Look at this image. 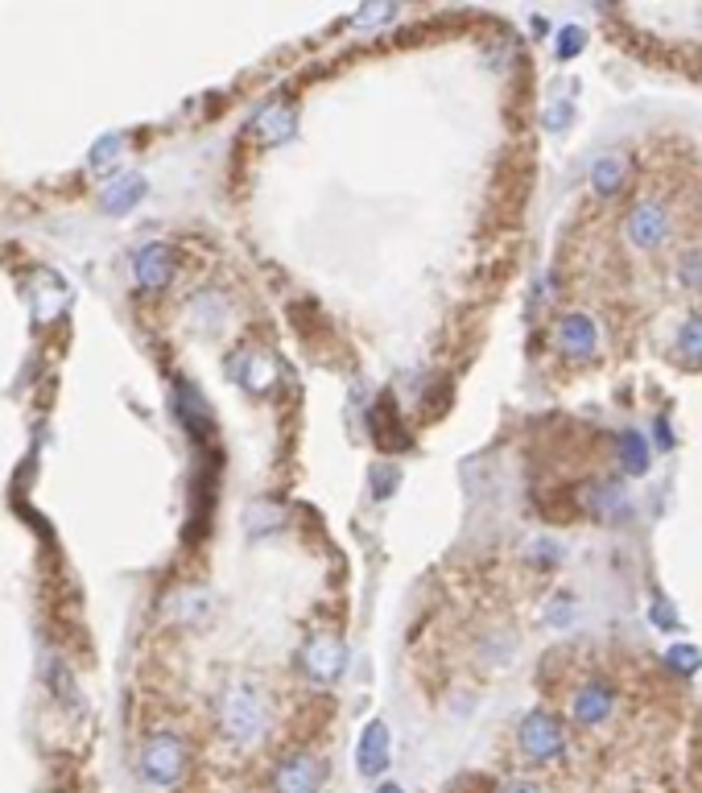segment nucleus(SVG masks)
I'll return each mask as SVG.
<instances>
[{
  "instance_id": "nucleus-1",
  "label": "nucleus",
  "mask_w": 702,
  "mask_h": 793,
  "mask_svg": "<svg viewBox=\"0 0 702 793\" xmlns=\"http://www.w3.org/2000/svg\"><path fill=\"white\" fill-rule=\"evenodd\" d=\"M220 728L231 744H252L268 728V703L252 682H231L220 698Z\"/></svg>"
},
{
  "instance_id": "nucleus-2",
  "label": "nucleus",
  "mask_w": 702,
  "mask_h": 793,
  "mask_svg": "<svg viewBox=\"0 0 702 793\" xmlns=\"http://www.w3.org/2000/svg\"><path fill=\"white\" fill-rule=\"evenodd\" d=\"M516 748L534 765H554L566 756V723L554 710H529L516 728Z\"/></svg>"
},
{
  "instance_id": "nucleus-3",
  "label": "nucleus",
  "mask_w": 702,
  "mask_h": 793,
  "mask_svg": "<svg viewBox=\"0 0 702 793\" xmlns=\"http://www.w3.org/2000/svg\"><path fill=\"white\" fill-rule=\"evenodd\" d=\"M624 240L637 252H657L674 240V211L665 207L661 199H640L637 207L624 215Z\"/></svg>"
},
{
  "instance_id": "nucleus-4",
  "label": "nucleus",
  "mask_w": 702,
  "mask_h": 793,
  "mask_svg": "<svg viewBox=\"0 0 702 793\" xmlns=\"http://www.w3.org/2000/svg\"><path fill=\"white\" fill-rule=\"evenodd\" d=\"M343 662H348V645H343V637L330 632V628H314L306 637V645H302V653H298L302 674H306L310 682H318V687L339 682Z\"/></svg>"
},
{
  "instance_id": "nucleus-5",
  "label": "nucleus",
  "mask_w": 702,
  "mask_h": 793,
  "mask_svg": "<svg viewBox=\"0 0 702 793\" xmlns=\"http://www.w3.org/2000/svg\"><path fill=\"white\" fill-rule=\"evenodd\" d=\"M616 703H619V690L607 682V678H587V682H578L575 694H571V719H575L578 728L587 731H599L603 723H612V715H616Z\"/></svg>"
},
{
  "instance_id": "nucleus-6",
  "label": "nucleus",
  "mask_w": 702,
  "mask_h": 793,
  "mask_svg": "<svg viewBox=\"0 0 702 793\" xmlns=\"http://www.w3.org/2000/svg\"><path fill=\"white\" fill-rule=\"evenodd\" d=\"M327 785V760L318 752H289L273 769V793H323Z\"/></svg>"
},
{
  "instance_id": "nucleus-7",
  "label": "nucleus",
  "mask_w": 702,
  "mask_h": 793,
  "mask_svg": "<svg viewBox=\"0 0 702 793\" xmlns=\"http://www.w3.org/2000/svg\"><path fill=\"white\" fill-rule=\"evenodd\" d=\"M141 772L145 781H153V785H178L186 772V748L178 735H170V731H158V735H149V744L141 752Z\"/></svg>"
},
{
  "instance_id": "nucleus-8",
  "label": "nucleus",
  "mask_w": 702,
  "mask_h": 793,
  "mask_svg": "<svg viewBox=\"0 0 702 793\" xmlns=\"http://www.w3.org/2000/svg\"><path fill=\"white\" fill-rule=\"evenodd\" d=\"M554 343L566 360H591L599 348V323L587 311H566L554 327Z\"/></svg>"
},
{
  "instance_id": "nucleus-9",
  "label": "nucleus",
  "mask_w": 702,
  "mask_h": 793,
  "mask_svg": "<svg viewBox=\"0 0 702 793\" xmlns=\"http://www.w3.org/2000/svg\"><path fill=\"white\" fill-rule=\"evenodd\" d=\"M578 504L591 513V517H599V521H612V517H619L624 513V483L619 480H591L578 488Z\"/></svg>"
},
{
  "instance_id": "nucleus-10",
  "label": "nucleus",
  "mask_w": 702,
  "mask_h": 793,
  "mask_svg": "<svg viewBox=\"0 0 702 793\" xmlns=\"http://www.w3.org/2000/svg\"><path fill=\"white\" fill-rule=\"evenodd\" d=\"M389 728L380 723V719H372L364 735H360V748H355V765L364 777H380V772L389 769Z\"/></svg>"
},
{
  "instance_id": "nucleus-11",
  "label": "nucleus",
  "mask_w": 702,
  "mask_h": 793,
  "mask_svg": "<svg viewBox=\"0 0 702 793\" xmlns=\"http://www.w3.org/2000/svg\"><path fill=\"white\" fill-rule=\"evenodd\" d=\"M628 174H632V166L624 153H599V162L591 166V190L599 199H616L628 182Z\"/></svg>"
},
{
  "instance_id": "nucleus-12",
  "label": "nucleus",
  "mask_w": 702,
  "mask_h": 793,
  "mask_svg": "<svg viewBox=\"0 0 702 793\" xmlns=\"http://www.w3.org/2000/svg\"><path fill=\"white\" fill-rule=\"evenodd\" d=\"M293 128H298V116H293V108L289 104H268L256 121H252V133L265 141V146H281L293 137Z\"/></svg>"
},
{
  "instance_id": "nucleus-13",
  "label": "nucleus",
  "mask_w": 702,
  "mask_h": 793,
  "mask_svg": "<svg viewBox=\"0 0 702 793\" xmlns=\"http://www.w3.org/2000/svg\"><path fill=\"white\" fill-rule=\"evenodd\" d=\"M137 277H141L145 290H162L165 281L174 277V252L165 249V244L141 249V256H137Z\"/></svg>"
},
{
  "instance_id": "nucleus-14",
  "label": "nucleus",
  "mask_w": 702,
  "mask_h": 793,
  "mask_svg": "<svg viewBox=\"0 0 702 793\" xmlns=\"http://www.w3.org/2000/svg\"><path fill=\"white\" fill-rule=\"evenodd\" d=\"M616 463L619 471L632 476V480H640L649 471V442H644L640 430H619L616 435Z\"/></svg>"
},
{
  "instance_id": "nucleus-15",
  "label": "nucleus",
  "mask_w": 702,
  "mask_h": 793,
  "mask_svg": "<svg viewBox=\"0 0 702 793\" xmlns=\"http://www.w3.org/2000/svg\"><path fill=\"white\" fill-rule=\"evenodd\" d=\"M516 657V632L513 628H488L479 641V662L484 666H509Z\"/></svg>"
},
{
  "instance_id": "nucleus-16",
  "label": "nucleus",
  "mask_w": 702,
  "mask_h": 793,
  "mask_svg": "<svg viewBox=\"0 0 702 793\" xmlns=\"http://www.w3.org/2000/svg\"><path fill=\"white\" fill-rule=\"evenodd\" d=\"M240 385H245L248 393H265L268 385H273V360L261 352L240 355Z\"/></svg>"
},
{
  "instance_id": "nucleus-17",
  "label": "nucleus",
  "mask_w": 702,
  "mask_h": 793,
  "mask_svg": "<svg viewBox=\"0 0 702 793\" xmlns=\"http://www.w3.org/2000/svg\"><path fill=\"white\" fill-rule=\"evenodd\" d=\"M674 277H678V286L686 293H702V244H690V249L678 252Z\"/></svg>"
},
{
  "instance_id": "nucleus-18",
  "label": "nucleus",
  "mask_w": 702,
  "mask_h": 793,
  "mask_svg": "<svg viewBox=\"0 0 702 793\" xmlns=\"http://www.w3.org/2000/svg\"><path fill=\"white\" fill-rule=\"evenodd\" d=\"M674 352H678V360H686L690 368H694V364H702V314H690V318L681 323Z\"/></svg>"
},
{
  "instance_id": "nucleus-19",
  "label": "nucleus",
  "mask_w": 702,
  "mask_h": 793,
  "mask_svg": "<svg viewBox=\"0 0 702 793\" xmlns=\"http://www.w3.org/2000/svg\"><path fill=\"white\" fill-rule=\"evenodd\" d=\"M575 616H578V600L571 595V591H557L554 600H550V607H546V625L550 628L575 625Z\"/></svg>"
},
{
  "instance_id": "nucleus-20",
  "label": "nucleus",
  "mask_w": 702,
  "mask_h": 793,
  "mask_svg": "<svg viewBox=\"0 0 702 793\" xmlns=\"http://www.w3.org/2000/svg\"><path fill=\"white\" fill-rule=\"evenodd\" d=\"M665 662H669V669H678V674H699L702 669V649L694 645H678L665 653Z\"/></svg>"
},
{
  "instance_id": "nucleus-21",
  "label": "nucleus",
  "mask_w": 702,
  "mask_h": 793,
  "mask_svg": "<svg viewBox=\"0 0 702 793\" xmlns=\"http://www.w3.org/2000/svg\"><path fill=\"white\" fill-rule=\"evenodd\" d=\"M368 483H372V496H376V501H389L392 488L401 483V471H397V467H372Z\"/></svg>"
},
{
  "instance_id": "nucleus-22",
  "label": "nucleus",
  "mask_w": 702,
  "mask_h": 793,
  "mask_svg": "<svg viewBox=\"0 0 702 793\" xmlns=\"http://www.w3.org/2000/svg\"><path fill=\"white\" fill-rule=\"evenodd\" d=\"M529 558H534L541 570H554V566L562 563V545L550 542V538H537V542L529 545Z\"/></svg>"
},
{
  "instance_id": "nucleus-23",
  "label": "nucleus",
  "mask_w": 702,
  "mask_h": 793,
  "mask_svg": "<svg viewBox=\"0 0 702 793\" xmlns=\"http://www.w3.org/2000/svg\"><path fill=\"white\" fill-rule=\"evenodd\" d=\"M137 194H141V178H128L124 187H112L108 190V207L112 211H124L137 203Z\"/></svg>"
},
{
  "instance_id": "nucleus-24",
  "label": "nucleus",
  "mask_w": 702,
  "mask_h": 793,
  "mask_svg": "<svg viewBox=\"0 0 702 793\" xmlns=\"http://www.w3.org/2000/svg\"><path fill=\"white\" fill-rule=\"evenodd\" d=\"M582 46H587V34H582L578 25H566V29L557 34V59H575Z\"/></svg>"
},
{
  "instance_id": "nucleus-25",
  "label": "nucleus",
  "mask_w": 702,
  "mask_h": 793,
  "mask_svg": "<svg viewBox=\"0 0 702 793\" xmlns=\"http://www.w3.org/2000/svg\"><path fill=\"white\" fill-rule=\"evenodd\" d=\"M653 620H657V625L661 628H665V632H678V616H674V607H669V604H661V600H657V604H653Z\"/></svg>"
},
{
  "instance_id": "nucleus-26",
  "label": "nucleus",
  "mask_w": 702,
  "mask_h": 793,
  "mask_svg": "<svg viewBox=\"0 0 702 793\" xmlns=\"http://www.w3.org/2000/svg\"><path fill=\"white\" fill-rule=\"evenodd\" d=\"M500 793H546L537 781H529V777H513V781H504L500 785Z\"/></svg>"
},
{
  "instance_id": "nucleus-27",
  "label": "nucleus",
  "mask_w": 702,
  "mask_h": 793,
  "mask_svg": "<svg viewBox=\"0 0 702 793\" xmlns=\"http://www.w3.org/2000/svg\"><path fill=\"white\" fill-rule=\"evenodd\" d=\"M562 121H571V104H554L546 112V125L550 128H562Z\"/></svg>"
},
{
  "instance_id": "nucleus-28",
  "label": "nucleus",
  "mask_w": 702,
  "mask_h": 793,
  "mask_svg": "<svg viewBox=\"0 0 702 793\" xmlns=\"http://www.w3.org/2000/svg\"><path fill=\"white\" fill-rule=\"evenodd\" d=\"M376 793H405V790H401V785H380Z\"/></svg>"
}]
</instances>
